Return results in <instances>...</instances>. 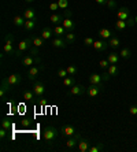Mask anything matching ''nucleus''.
Masks as SVG:
<instances>
[{
  "instance_id": "nucleus-15",
  "label": "nucleus",
  "mask_w": 137,
  "mask_h": 152,
  "mask_svg": "<svg viewBox=\"0 0 137 152\" xmlns=\"http://www.w3.org/2000/svg\"><path fill=\"white\" fill-rule=\"evenodd\" d=\"M63 26L64 29L67 30V33H70V32H74V29H75V22L71 19V18H69V17H66L63 19Z\"/></svg>"
},
{
  "instance_id": "nucleus-29",
  "label": "nucleus",
  "mask_w": 137,
  "mask_h": 152,
  "mask_svg": "<svg viewBox=\"0 0 137 152\" xmlns=\"http://www.w3.org/2000/svg\"><path fill=\"white\" fill-rule=\"evenodd\" d=\"M67 30L63 28V26H55L53 28V34L56 36V37H62V36H66Z\"/></svg>"
},
{
  "instance_id": "nucleus-6",
  "label": "nucleus",
  "mask_w": 137,
  "mask_h": 152,
  "mask_svg": "<svg viewBox=\"0 0 137 152\" xmlns=\"http://www.w3.org/2000/svg\"><path fill=\"white\" fill-rule=\"evenodd\" d=\"M22 64L23 66H33V64H41V59L37 56H32V55H28L22 59Z\"/></svg>"
},
{
  "instance_id": "nucleus-49",
  "label": "nucleus",
  "mask_w": 137,
  "mask_h": 152,
  "mask_svg": "<svg viewBox=\"0 0 137 152\" xmlns=\"http://www.w3.org/2000/svg\"><path fill=\"white\" fill-rule=\"evenodd\" d=\"M126 22H127V25H129V28H132V26L136 25V22H134V18H129Z\"/></svg>"
},
{
  "instance_id": "nucleus-5",
  "label": "nucleus",
  "mask_w": 137,
  "mask_h": 152,
  "mask_svg": "<svg viewBox=\"0 0 137 152\" xmlns=\"http://www.w3.org/2000/svg\"><path fill=\"white\" fill-rule=\"evenodd\" d=\"M33 92H34V95L37 96V97H42L44 96V93H45V85L42 84L41 81H34L33 82Z\"/></svg>"
},
{
  "instance_id": "nucleus-35",
  "label": "nucleus",
  "mask_w": 137,
  "mask_h": 152,
  "mask_svg": "<svg viewBox=\"0 0 137 152\" xmlns=\"http://www.w3.org/2000/svg\"><path fill=\"white\" fill-rule=\"evenodd\" d=\"M64 40H66L67 44H71V42L75 41V34H74V32L66 33V36H64Z\"/></svg>"
},
{
  "instance_id": "nucleus-3",
  "label": "nucleus",
  "mask_w": 137,
  "mask_h": 152,
  "mask_svg": "<svg viewBox=\"0 0 137 152\" xmlns=\"http://www.w3.org/2000/svg\"><path fill=\"white\" fill-rule=\"evenodd\" d=\"M32 47H33L32 39H25V40H22V41H19V44H18V48L15 50L14 56H17V58L21 56L25 51H29L30 48H32Z\"/></svg>"
},
{
  "instance_id": "nucleus-37",
  "label": "nucleus",
  "mask_w": 137,
  "mask_h": 152,
  "mask_svg": "<svg viewBox=\"0 0 137 152\" xmlns=\"http://www.w3.org/2000/svg\"><path fill=\"white\" fill-rule=\"evenodd\" d=\"M1 127L6 129V130H10L11 129V122L8 118H3V121H1Z\"/></svg>"
},
{
  "instance_id": "nucleus-46",
  "label": "nucleus",
  "mask_w": 137,
  "mask_h": 152,
  "mask_svg": "<svg viewBox=\"0 0 137 152\" xmlns=\"http://www.w3.org/2000/svg\"><path fill=\"white\" fill-rule=\"evenodd\" d=\"M7 132L8 130H6V129L1 127V130H0V138H1V140H6V137H7Z\"/></svg>"
},
{
  "instance_id": "nucleus-25",
  "label": "nucleus",
  "mask_w": 137,
  "mask_h": 152,
  "mask_svg": "<svg viewBox=\"0 0 137 152\" xmlns=\"http://www.w3.org/2000/svg\"><path fill=\"white\" fill-rule=\"evenodd\" d=\"M63 19L64 17L60 14H52L51 17H49V21L52 22V23H55V25H59V23H63Z\"/></svg>"
},
{
  "instance_id": "nucleus-20",
  "label": "nucleus",
  "mask_w": 137,
  "mask_h": 152,
  "mask_svg": "<svg viewBox=\"0 0 137 152\" xmlns=\"http://www.w3.org/2000/svg\"><path fill=\"white\" fill-rule=\"evenodd\" d=\"M36 26H37V21H36V19H26L23 29L26 32H33L36 29Z\"/></svg>"
},
{
  "instance_id": "nucleus-24",
  "label": "nucleus",
  "mask_w": 137,
  "mask_h": 152,
  "mask_svg": "<svg viewBox=\"0 0 137 152\" xmlns=\"http://www.w3.org/2000/svg\"><path fill=\"white\" fill-rule=\"evenodd\" d=\"M119 55L116 52H110L107 55V60L110 62V64H118V60H119Z\"/></svg>"
},
{
  "instance_id": "nucleus-40",
  "label": "nucleus",
  "mask_w": 137,
  "mask_h": 152,
  "mask_svg": "<svg viewBox=\"0 0 137 152\" xmlns=\"http://www.w3.org/2000/svg\"><path fill=\"white\" fill-rule=\"evenodd\" d=\"M107 8H110V10H115L116 8V1L115 0H107Z\"/></svg>"
},
{
  "instance_id": "nucleus-17",
  "label": "nucleus",
  "mask_w": 137,
  "mask_h": 152,
  "mask_svg": "<svg viewBox=\"0 0 137 152\" xmlns=\"http://www.w3.org/2000/svg\"><path fill=\"white\" fill-rule=\"evenodd\" d=\"M85 93V86L84 85H74L70 88V95H74V96H82Z\"/></svg>"
},
{
  "instance_id": "nucleus-53",
  "label": "nucleus",
  "mask_w": 137,
  "mask_h": 152,
  "mask_svg": "<svg viewBox=\"0 0 137 152\" xmlns=\"http://www.w3.org/2000/svg\"><path fill=\"white\" fill-rule=\"evenodd\" d=\"M26 3H33V1H36V0H25Z\"/></svg>"
},
{
  "instance_id": "nucleus-42",
  "label": "nucleus",
  "mask_w": 137,
  "mask_h": 152,
  "mask_svg": "<svg viewBox=\"0 0 137 152\" xmlns=\"http://www.w3.org/2000/svg\"><path fill=\"white\" fill-rule=\"evenodd\" d=\"M99 66L102 69H108V66H110V62L107 59H102L100 62H99Z\"/></svg>"
},
{
  "instance_id": "nucleus-8",
  "label": "nucleus",
  "mask_w": 137,
  "mask_h": 152,
  "mask_svg": "<svg viewBox=\"0 0 137 152\" xmlns=\"http://www.w3.org/2000/svg\"><path fill=\"white\" fill-rule=\"evenodd\" d=\"M103 86L104 85H89V88L86 89V92H88V96L89 97H96L99 93L103 91Z\"/></svg>"
},
{
  "instance_id": "nucleus-48",
  "label": "nucleus",
  "mask_w": 137,
  "mask_h": 152,
  "mask_svg": "<svg viewBox=\"0 0 137 152\" xmlns=\"http://www.w3.org/2000/svg\"><path fill=\"white\" fill-rule=\"evenodd\" d=\"M22 126L23 127H29L30 126V119H28V118H25V119H22Z\"/></svg>"
},
{
  "instance_id": "nucleus-31",
  "label": "nucleus",
  "mask_w": 137,
  "mask_h": 152,
  "mask_svg": "<svg viewBox=\"0 0 137 152\" xmlns=\"http://www.w3.org/2000/svg\"><path fill=\"white\" fill-rule=\"evenodd\" d=\"M127 28V22L126 21H122V19H118L115 22V30L121 32V30H125Z\"/></svg>"
},
{
  "instance_id": "nucleus-50",
  "label": "nucleus",
  "mask_w": 137,
  "mask_h": 152,
  "mask_svg": "<svg viewBox=\"0 0 137 152\" xmlns=\"http://www.w3.org/2000/svg\"><path fill=\"white\" fill-rule=\"evenodd\" d=\"M63 17H64V18H66V17L71 18V17H73V12H71V11H69V10H64V12H63Z\"/></svg>"
},
{
  "instance_id": "nucleus-32",
  "label": "nucleus",
  "mask_w": 137,
  "mask_h": 152,
  "mask_svg": "<svg viewBox=\"0 0 137 152\" xmlns=\"http://www.w3.org/2000/svg\"><path fill=\"white\" fill-rule=\"evenodd\" d=\"M34 97H37V96L34 95L33 89L32 91H23V99L26 102H32V100H34Z\"/></svg>"
},
{
  "instance_id": "nucleus-16",
  "label": "nucleus",
  "mask_w": 137,
  "mask_h": 152,
  "mask_svg": "<svg viewBox=\"0 0 137 152\" xmlns=\"http://www.w3.org/2000/svg\"><path fill=\"white\" fill-rule=\"evenodd\" d=\"M23 18L25 19H39V17H37V14H36V10L34 8H32V7H29V8H25V11H23Z\"/></svg>"
},
{
  "instance_id": "nucleus-41",
  "label": "nucleus",
  "mask_w": 137,
  "mask_h": 152,
  "mask_svg": "<svg viewBox=\"0 0 137 152\" xmlns=\"http://www.w3.org/2000/svg\"><path fill=\"white\" fill-rule=\"evenodd\" d=\"M93 42H95V40L92 39V37H85V39H84L85 47H92V45H93Z\"/></svg>"
},
{
  "instance_id": "nucleus-28",
  "label": "nucleus",
  "mask_w": 137,
  "mask_h": 152,
  "mask_svg": "<svg viewBox=\"0 0 137 152\" xmlns=\"http://www.w3.org/2000/svg\"><path fill=\"white\" fill-rule=\"evenodd\" d=\"M52 34H53V29H51V28H44L41 30V37L44 40H49L52 37Z\"/></svg>"
},
{
  "instance_id": "nucleus-12",
  "label": "nucleus",
  "mask_w": 137,
  "mask_h": 152,
  "mask_svg": "<svg viewBox=\"0 0 137 152\" xmlns=\"http://www.w3.org/2000/svg\"><path fill=\"white\" fill-rule=\"evenodd\" d=\"M10 91H11V85L8 84L7 78H4L3 81H1V86H0V97H1V99H4V97H6V95H7Z\"/></svg>"
},
{
  "instance_id": "nucleus-47",
  "label": "nucleus",
  "mask_w": 137,
  "mask_h": 152,
  "mask_svg": "<svg viewBox=\"0 0 137 152\" xmlns=\"http://www.w3.org/2000/svg\"><path fill=\"white\" fill-rule=\"evenodd\" d=\"M129 114L130 115H137V106L129 107Z\"/></svg>"
},
{
  "instance_id": "nucleus-21",
  "label": "nucleus",
  "mask_w": 137,
  "mask_h": 152,
  "mask_svg": "<svg viewBox=\"0 0 137 152\" xmlns=\"http://www.w3.org/2000/svg\"><path fill=\"white\" fill-rule=\"evenodd\" d=\"M99 34H100V37L102 39H104V40H110L111 37L114 36V33L110 30V29H105V28H103V29H100L99 30Z\"/></svg>"
},
{
  "instance_id": "nucleus-11",
  "label": "nucleus",
  "mask_w": 137,
  "mask_h": 152,
  "mask_svg": "<svg viewBox=\"0 0 137 152\" xmlns=\"http://www.w3.org/2000/svg\"><path fill=\"white\" fill-rule=\"evenodd\" d=\"M116 18L122 19V21H127L130 18V10L127 7H121L116 11Z\"/></svg>"
},
{
  "instance_id": "nucleus-19",
  "label": "nucleus",
  "mask_w": 137,
  "mask_h": 152,
  "mask_svg": "<svg viewBox=\"0 0 137 152\" xmlns=\"http://www.w3.org/2000/svg\"><path fill=\"white\" fill-rule=\"evenodd\" d=\"M89 82L92 85H104V81H103V77L99 74H91L89 75Z\"/></svg>"
},
{
  "instance_id": "nucleus-34",
  "label": "nucleus",
  "mask_w": 137,
  "mask_h": 152,
  "mask_svg": "<svg viewBox=\"0 0 137 152\" xmlns=\"http://www.w3.org/2000/svg\"><path fill=\"white\" fill-rule=\"evenodd\" d=\"M119 56L123 58V59H129V58L132 56V51H130L127 47H125V48H122V50H121Z\"/></svg>"
},
{
  "instance_id": "nucleus-44",
  "label": "nucleus",
  "mask_w": 137,
  "mask_h": 152,
  "mask_svg": "<svg viewBox=\"0 0 137 152\" xmlns=\"http://www.w3.org/2000/svg\"><path fill=\"white\" fill-rule=\"evenodd\" d=\"M49 10H51V11H58V10H59V4H58V1L49 4Z\"/></svg>"
},
{
  "instance_id": "nucleus-52",
  "label": "nucleus",
  "mask_w": 137,
  "mask_h": 152,
  "mask_svg": "<svg viewBox=\"0 0 137 152\" xmlns=\"http://www.w3.org/2000/svg\"><path fill=\"white\" fill-rule=\"evenodd\" d=\"M40 99H41V100H39V104H40V106H45V100H44V99H42V97H40Z\"/></svg>"
},
{
  "instance_id": "nucleus-23",
  "label": "nucleus",
  "mask_w": 137,
  "mask_h": 152,
  "mask_svg": "<svg viewBox=\"0 0 137 152\" xmlns=\"http://www.w3.org/2000/svg\"><path fill=\"white\" fill-rule=\"evenodd\" d=\"M102 151H105V145L103 142H96L95 145L89 147L88 152H102Z\"/></svg>"
},
{
  "instance_id": "nucleus-27",
  "label": "nucleus",
  "mask_w": 137,
  "mask_h": 152,
  "mask_svg": "<svg viewBox=\"0 0 137 152\" xmlns=\"http://www.w3.org/2000/svg\"><path fill=\"white\" fill-rule=\"evenodd\" d=\"M107 41H108V45L111 47V48H114V50H115V48H118V47L121 45V40L118 39L115 34H114L110 40H107Z\"/></svg>"
},
{
  "instance_id": "nucleus-9",
  "label": "nucleus",
  "mask_w": 137,
  "mask_h": 152,
  "mask_svg": "<svg viewBox=\"0 0 137 152\" xmlns=\"http://www.w3.org/2000/svg\"><path fill=\"white\" fill-rule=\"evenodd\" d=\"M89 147H91V140L89 138H80V141L77 144V149L80 152H88Z\"/></svg>"
},
{
  "instance_id": "nucleus-26",
  "label": "nucleus",
  "mask_w": 137,
  "mask_h": 152,
  "mask_svg": "<svg viewBox=\"0 0 137 152\" xmlns=\"http://www.w3.org/2000/svg\"><path fill=\"white\" fill-rule=\"evenodd\" d=\"M63 85L66 88L74 86V85H75V78H74V75H67L66 78H63Z\"/></svg>"
},
{
  "instance_id": "nucleus-7",
  "label": "nucleus",
  "mask_w": 137,
  "mask_h": 152,
  "mask_svg": "<svg viewBox=\"0 0 137 152\" xmlns=\"http://www.w3.org/2000/svg\"><path fill=\"white\" fill-rule=\"evenodd\" d=\"M92 47H93L97 52H104V51L107 50V47H110V45H108V41H107V40L102 39V40H95V42H93Z\"/></svg>"
},
{
  "instance_id": "nucleus-14",
  "label": "nucleus",
  "mask_w": 137,
  "mask_h": 152,
  "mask_svg": "<svg viewBox=\"0 0 137 152\" xmlns=\"http://www.w3.org/2000/svg\"><path fill=\"white\" fill-rule=\"evenodd\" d=\"M80 138H81V136L78 134V133H75L74 136H71V137L66 141L67 149H74V147H75V145L78 144V141H80Z\"/></svg>"
},
{
  "instance_id": "nucleus-43",
  "label": "nucleus",
  "mask_w": 137,
  "mask_h": 152,
  "mask_svg": "<svg viewBox=\"0 0 137 152\" xmlns=\"http://www.w3.org/2000/svg\"><path fill=\"white\" fill-rule=\"evenodd\" d=\"M29 55H32V56H37V55H39V48L33 45L32 48L29 50Z\"/></svg>"
},
{
  "instance_id": "nucleus-51",
  "label": "nucleus",
  "mask_w": 137,
  "mask_h": 152,
  "mask_svg": "<svg viewBox=\"0 0 137 152\" xmlns=\"http://www.w3.org/2000/svg\"><path fill=\"white\" fill-rule=\"evenodd\" d=\"M96 3H97L99 6H105V4H107V0H96Z\"/></svg>"
},
{
  "instance_id": "nucleus-36",
  "label": "nucleus",
  "mask_w": 137,
  "mask_h": 152,
  "mask_svg": "<svg viewBox=\"0 0 137 152\" xmlns=\"http://www.w3.org/2000/svg\"><path fill=\"white\" fill-rule=\"evenodd\" d=\"M67 73H69V75H75L77 74V66L75 64H70V66H67Z\"/></svg>"
},
{
  "instance_id": "nucleus-45",
  "label": "nucleus",
  "mask_w": 137,
  "mask_h": 152,
  "mask_svg": "<svg viewBox=\"0 0 137 152\" xmlns=\"http://www.w3.org/2000/svg\"><path fill=\"white\" fill-rule=\"evenodd\" d=\"M102 77H103V81L107 82V81H110V78H111V75L108 74V71H104V73L102 74Z\"/></svg>"
},
{
  "instance_id": "nucleus-39",
  "label": "nucleus",
  "mask_w": 137,
  "mask_h": 152,
  "mask_svg": "<svg viewBox=\"0 0 137 152\" xmlns=\"http://www.w3.org/2000/svg\"><path fill=\"white\" fill-rule=\"evenodd\" d=\"M67 75H69L67 69H59V70H58V77H60L62 80H63V78H66Z\"/></svg>"
},
{
  "instance_id": "nucleus-1",
  "label": "nucleus",
  "mask_w": 137,
  "mask_h": 152,
  "mask_svg": "<svg viewBox=\"0 0 137 152\" xmlns=\"http://www.w3.org/2000/svg\"><path fill=\"white\" fill-rule=\"evenodd\" d=\"M3 52L6 55H14L15 50H14V36L8 33L4 36V45H3Z\"/></svg>"
},
{
  "instance_id": "nucleus-33",
  "label": "nucleus",
  "mask_w": 137,
  "mask_h": 152,
  "mask_svg": "<svg viewBox=\"0 0 137 152\" xmlns=\"http://www.w3.org/2000/svg\"><path fill=\"white\" fill-rule=\"evenodd\" d=\"M107 71H108V74L111 75V77H115V75H118V73H119L116 64H110L108 69H107Z\"/></svg>"
},
{
  "instance_id": "nucleus-18",
  "label": "nucleus",
  "mask_w": 137,
  "mask_h": 152,
  "mask_svg": "<svg viewBox=\"0 0 137 152\" xmlns=\"http://www.w3.org/2000/svg\"><path fill=\"white\" fill-rule=\"evenodd\" d=\"M52 47H55V48H66L67 42L62 37H55V39H52Z\"/></svg>"
},
{
  "instance_id": "nucleus-22",
  "label": "nucleus",
  "mask_w": 137,
  "mask_h": 152,
  "mask_svg": "<svg viewBox=\"0 0 137 152\" xmlns=\"http://www.w3.org/2000/svg\"><path fill=\"white\" fill-rule=\"evenodd\" d=\"M12 22H14V25L17 26V28H23L26 19L23 18V15H15L14 19H12Z\"/></svg>"
},
{
  "instance_id": "nucleus-30",
  "label": "nucleus",
  "mask_w": 137,
  "mask_h": 152,
  "mask_svg": "<svg viewBox=\"0 0 137 152\" xmlns=\"http://www.w3.org/2000/svg\"><path fill=\"white\" fill-rule=\"evenodd\" d=\"M32 42H33V45H34V47H37V48H41V47H44V44H45V40H44L41 36H40V37H33Z\"/></svg>"
},
{
  "instance_id": "nucleus-38",
  "label": "nucleus",
  "mask_w": 137,
  "mask_h": 152,
  "mask_svg": "<svg viewBox=\"0 0 137 152\" xmlns=\"http://www.w3.org/2000/svg\"><path fill=\"white\" fill-rule=\"evenodd\" d=\"M60 10H67L69 8V0H58Z\"/></svg>"
},
{
  "instance_id": "nucleus-54",
  "label": "nucleus",
  "mask_w": 137,
  "mask_h": 152,
  "mask_svg": "<svg viewBox=\"0 0 137 152\" xmlns=\"http://www.w3.org/2000/svg\"><path fill=\"white\" fill-rule=\"evenodd\" d=\"M134 22H136V25H137V17H136V18H134Z\"/></svg>"
},
{
  "instance_id": "nucleus-10",
  "label": "nucleus",
  "mask_w": 137,
  "mask_h": 152,
  "mask_svg": "<svg viewBox=\"0 0 137 152\" xmlns=\"http://www.w3.org/2000/svg\"><path fill=\"white\" fill-rule=\"evenodd\" d=\"M60 133H62L63 137H71V136H74L77 132H75V127L71 126V125H64V126H62V129H60Z\"/></svg>"
},
{
  "instance_id": "nucleus-4",
  "label": "nucleus",
  "mask_w": 137,
  "mask_h": 152,
  "mask_svg": "<svg viewBox=\"0 0 137 152\" xmlns=\"http://www.w3.org/2000/svg\"><path fill=\"white\" fill-rule=\"evenodd\" d=\"M44 70V66L42 64H39V66H33L28 70V78L29 81H36V78L40 75V73Z\"/></svg>"
},
{
  "instance_id": "nucleus-13",
  "label": "nucleus",
  "mask_w": 137,
  "mask_h": 152,
  "mask_svg": "<svg viewBox=\"0 0 137 152\" xmlns=\"http://www.w3.org/2000/svg\"><path fill=\"white\" fill-rule=\"evenodd\" d=\"M7 81H8V84H10L11 86H18V85L21 84V81H22V77H21V74L15 73V74L8 75V77H7Z\"/></svg>"
},
{
  "instance_id": "nucleus-2",
  "label": "nucleus",
  "mask_w": 137,
  "mask_h": 152,
  "mask_svg": "<svg viewBox=\"0 0 137 152\" xmlns=\"http://www.w3.org/2000/svg\"><path fill=\"white\" fill-rule=\"evenodd\" d=\"M58 134H59V132H58V129L55 126H47L44 129V132H42V137H44L47 144H51L58 137Z\"/></svg>"
}]
</instances>
